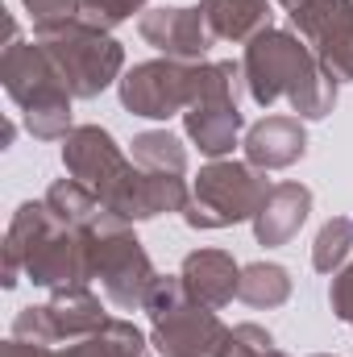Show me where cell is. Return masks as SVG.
I'll list each match as a JSON object with an SVG mask.
<instances>
[{"label": "cell", "mask_w": 353, "mask_h": 357, "mask_svg": "<svg viewBox=\"0 0 353 357\" xmlns=\"http://www.w3.org/2000/svg\"><path fill=\"white\" fill-rule=\"evenodd\" d=\"M42 42H46V50L63 63V75L71 79V91H80V96H91V91H100L108 84V75L117 71V63H121V50H117V42H108V38H100L96 29H42Z\"/></svg>", "instance_id": "6da1fadb"}, {"label": "cell", "mask_w": 353, "mask_h": 357, "mask_svg": "<svg viewBox=\"0 0 353 357\" xmlns=\"http://www.w3.org/2000/svg\"><path fill=\"white\" fill-rule=\"evenodd\" d=\"M191 75H183L167 63H154V67H137L129 79H125V104L142 116H167L183 96L200 91V75L195 84H187Z\"/></svg>", "instance_id": "7a4b0ae2"}, {"label": "cell", "mask_w": 353, "mask_h": 357, "mask_svg": "<svg viewBox=\"0 0 353 357\" xmlns=\"http://www.w3.org/2000/svg\"><path fill=\"white\" fill-rule=\"evenodd\" d=\"M195 195H200V204L208 212H216L212 225H229V220L250 216V208L258 199V183L246 167H212V171L200 175Z\"/></svg>", "instance_id": "3957f363"}, {"label": "cell", "mask_w": 353, "mask_h": 357, "mask_svg": "<svg viewBox=\"0 0 353 357\" xmlns=\"http://www.w3.org/2000/svg\"><path fill=\"white\" fill-rule=\"evenodd\" d=\"M187 129H191V137L200 142V150L225 154V150L233 146L237 129H241V116H237V108L225 104V100H204V104L187 116Z\"/></svg>", "instance_id": "277c9868"}, {"label": "cell", "mask_w": 353, "mask_h": 357, "mask_svg": "<svg viewBox=\"0 0 353 357\" xmlns=\"http://www.w3.org/2000/svg\"><path fill=\"white\" fill-rule=\"evenodd\" d=\"M308 212V191L299 187H278L270 199L262 204V220H258V237L262 241H283L303 225Z\"/></svg>", "instance_id": "5b68a950"}, {"label": "cell", "mask_w": 353, "mask_h": 357, "mask_svg": "<svg viewBox=\"0 0 353 357\" xmlns=\"http://www.w3.org/2000/svg\"><path fill=\"white\" fill-rule=\"evenodd\" d=\"M250 154H254V162L283 167V162H291V158L303 154V133L291 121H266L250 137Z\"/></svg>", "instance_id": "8992f818"}, {"label": "cell", "mask_w": 353, "mask_h": 357, "mask_svg": "<svg viewBox=\"0 0 353 357\" xmlns=\"http://www.w3.org/2000/svg\"><path fill=\"white\" fill-rule=\"evenodd\" d=\"M187 282L200 299L225 303L233 295V262L225 254H191L187 258Z\"/></svg>", "instance_id": "52a82bcc"}, {"label": "cell", "mask_w": 353, "mask_h": 357, "mask_svg": "<svg viewBox=\"0 0 353 357\" xmlns=\"http://www.w3.org/2000/svg\"><path fill=\"white\" fill-rule=\"evenodd\" d=\"M150 25H163V33H146V38H154L163 50H179V54H200V50H204L200 17L187 13V8H167V13L150 17Z\"/></svg>", "instance_id": "ba28073f"}, {"label": "cell", "mask_w": 353, "mask_h": 357, "mask_svg": "<svg viewBox=\"0 0 353 357\" xmlns=\"http://www.w3.org/2000/svg\"><path fill=\"white\" fill-rule=\"evenodd\" d=\"M241 295L250 303H278V299H287V274L278 266H250L246 282H241Z\"/></svg>", "instance_id": "9c48e42d"}, {"label": "cell", "mask_w": 353, "mask_h": 357, "mask_svg": "<svg viewBox=\"0 0 353 357\" xmlns=\"http://www.w3.org/2000/svg\"><path fill=\"white\" fill-rule=\"evenodd\" d=\"M133 154H137L146 167H171V171L183 167V150H179L175 137H167V133H146V137H137V142H133Z\"/></svg>", "instance_id": "30bf717a"}, {"label": "cell", "mask_w": 353, "mask_h": 357, "mask_svg": "<svg viewBox=\"0 0 353 357\" xmlns=\"http://www.w3.org/2000/svg\"><path fill=\"white\" fill-rule=\"evenodd\" d=\"M33 13H38V21H42V29H50L59 17H71V0H25Z\"/></svg>", "instance_id": "8fae6325"}, {"label": "cell", "mask_w": 353, "mask_h": 357, "mask_svg": "<svg viewBox=\"0 0 353 357\" xmlns=\"http://www.w3.org/2000/svg\"><path fill=\"white\" fill-rule=\"evenodd\" d=\"M133 4H142V0H88V8L96 13V17H104V21H121V17H129Z\"/></svg>", "instance_id": "7c38bea8"}]
</instances>
